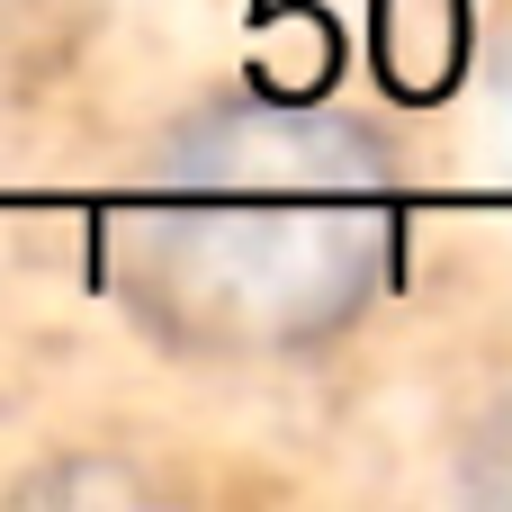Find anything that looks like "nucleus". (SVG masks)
Masks as SVG:
<instances>
[{
	"label": "nucleus",
	"instance_id": "obj_2",
	"mask_svg": "<svg viewBox=\"0 0 512 512\" xmlns=\"http://www.w3.org/2000/svg\"><path fill=\"white\" fill-rule=\"evenodd\" d=\"M99 18H108V0H0V81L36 90L45 72H63L90 45Z\"/></svg>",
	"mask_w": 512,
	"mask_h": 512
},
{
	"label": "nucleus",
	"instance_id": "obj_3",
	"mask_svg": "<svg viewBox=\"0 0 512 512\" xmlns=\"http://www.w3.org/2000/svg\"><path fill=\"white\" fill-rule=\"evenodd\" d=\"M450 495L512 512V378L477 387L450 423Z\"/></svg>",
	"mask_w": 512,
	"mask_h": 512
},
{
	"label": "nucleus",
	"instance_id": "obj_1",
	"mask_svg": "<svg viewBox=\"0 0 512 512\" xmlns=\"http://www.w3.org/2000/svg\"><path fill=\"white\" fill-rule=\"evenodd\" d=\"M414 252L405 144L333 99L216 90L180 108L108 207V297L144 351L198 378L342 360Z\"/></svg>",
	"mask_w": 512,
	"mask_h": 512
}]
</instances>
